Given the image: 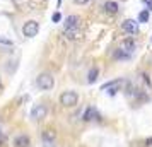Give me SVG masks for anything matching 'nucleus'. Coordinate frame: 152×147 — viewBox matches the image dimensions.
I'll return each instance as SVG.
<instances>
[{"instance_id": "f257e3e1", "label": "nucleus", "mask_w": 152, "mask_h": 147, "mask_svg": "<svg viewBox=\"0 0 152 147\" xmlns=\"http://www.w3.org/2000/svg\"><path fill=\"white\" fill-rule=\"evenodd\" d=\"M60 103H62L63 106L72 108V106H75L77 103H79V96H77V92H74V91H65L62 96H60Z\"/></svg>"}, {"instance_id": "f03ea898", "label": "nucleus", "mask_w": 152, "mask_h": 147, "mask_svg": "<svg viewBox=\"0 0 152 147\" xmlns=\"http://www.w3.org/2000/svg\"><path fill=\"white\" fill-rule=\"evenodd\" d=\"M38 31H39V24L36 21H28L22 26V34L26 36V38H34L38 34Z\"/></svg>"}, {"instance_id": "7ed1b4c3", "label": "nucleus", "mask_w": 152, "mask_h": 147, "mask_svg": "<svg viewBox=\"0 0 152 147\" xmlns=\"http://www.w3.org/2000/svg\"><path fill=\"white\" fill-rule=\"evenodd\" d=\"M36 84L39 86L41 89H45V91H48V89H51V87H53V84H55V80H53V77H51L50 74H41L39 77L36 79Z\"/></svg>"}, {"instance_id": "20e7f679", "label": "nucleus", "mask_w": 152, "mask_h": 147, "mask_svg": "<svg viewBox=\"0 0 152 147\" xmlns=\"http://www.w3.org/2000/svg\"><path fill=\"white\" fill-rule=\"evenodd\" d=\"M123 84V80L121 79H116V80H111V82H106V84L101 86V91H110V94H116L120 91V86Z\"/></svg>"}, {"instance_id": "39448f33", "label": "nucleus", "mask_w": 152, "mask_h": 147, "mask_svg": "<svg viewBox=\"0 0 152 147\" xmlns=\"http://www.w3.org/2000/svg\"><path fill=\"white\" fill-rule=\"evenodd\" d=\"M121 29H123L125 33H128V34H135L138 29V24L137 21H133V19H126V21L121 24Z\"/></svg>"}, {"instance_id": "423d86ee", "label": "nucleus", "mask_w": 152, "mask_h": 147, "mask_svg": "<svg viewBox=\"0 0 152 147\" xmlns=\"http://www.w3.org/2000/svg\"><path fill=\"white\" fill-rule=\"evenodd\" d=\"M31 116L34 120H41L46 116V108L43 105H36L34 108H33V111H31Z\"/></svg>"}, {"instance_id": "0eeeda50", "label": "nucleus", "mask_w": 152, "mask_h": 147, "mask_svg": "<svg viewBox=\"0 0 152 147\" xmlns=\"http://www.w3.org/2000/svg\"><path fill=\"white\" fill-rule=\"evenodd\" d=\"M135 39L133 38H126V39H123L121 41V46L120 48L121 50H125V51H128V53H132V51H135Z\"/></svg>"}, {"instance_id": "6e6552de", "label": "nucleus", "mask_w": 152, "mask_h": 147, "mask_svg": "<svg viewBox=\"0 0 152 147\" xmlns=\"http://www.w3.org/2000/svg\"><path fill=\"white\" fill-rule=\"evenodd\" d=\"M65 29H79V17L77 15H69L65 19Z\"/></svg>"}, {"instance_id": "1a4fd4ad", "label": "nucleus", "mask_w": 152, "mask_h": 147, "mask_svg": "<svg viewBox=\"0 0 152 147\" xmlns=\"http://www.w3.org/2000/svg\"><path fill=\"white\" fill-rule=\"evenodd\" d=\"M96 116H97V111H96L94 106H89V108L86 110V113H84V120H86V121H91V120H94Z\"/></svg>"}, {"instance_id": "9d476101", "label": "nucleus", "mask_w": 152, "mask_h": 147, "mask_svg": "<svg viewBox=\"0 0 152 147\" xmlns=\"http://www.w3.org/2000/svg\"><path fill=\"white\" fill-rule=\"evenodd\" d=\"M104 10H106V12H110V14H116V12H118V4H116V2L108 0V2H104Z\"/></svg>"}, {"instance_id": "9b49d317", "label": "nucleus", "mask_w": 152, "mask_h": 147, "mask_svg": "<svg viewBox=\"0 0 152 147\" xmlns=\"http://www.w3.org/2000/svg\"><path fill=\"white\" fill-rule=\"evenodd\" d=\"M97 74H99V69H97V67H92V69L89 70V75H87V82H89V84H94V82H96Z\"/></svg>"}, {"instance_id": "f8f14e48", "label": "nucleus", "mask_w": 152, "mask_h": 147, "mask_svg": "<svg viewBox=\"0 0 152 147\" xmlns=\"http://www.w3.org/2000/svg\"><path fill=\"white\" fill-rule=\"evenodd\" d=\"M29 146V137L26 135H19L15 139V147H28Z\"/></svg>"}, {"instance_id": "ddd939ff", "label": "nucleus", "mask_w": 152, "mask_h": 147, "mask_svg": "<svg viewBox=\"0 0 152 147\" xmlns=\"http://www.w3.org/2000/svg\"><path fill=\"white\" fill-rule=\"evenodd\" d=\"M115 58H116V60H130V53L120 48V50L115 51Z\"/></svg>"}, {"instance_id": "4468645a", "label": "nucleus", "mask_w": 152, "mask_h": 147, "mask_svg": "<svg viewBox=\"0 0 152 147\" xmlns=\"http://www.w3.org/2000/svg\"><path fill=\"white\" fill-rule=\"evenodd\" d=\"M65 36H67L69 39H77V38L80 36V31H79V29H65Z\"/></svg>"}, {"instance_id": "2eb2a0df", "label": "nucleus", "mask_w": 152, "mask_h": 147, "mask_svg": "<svg viewBox=\"0 0 152 147\" xmlns=\"http://www.w3.org/2000/svg\"><path fill=\"white\" fill-rule=\"evenodd\" d=\"M43 140H45L46 144L53 142V140H55V132H53V130H45V132H43Z\"/></svg>"}, {"instance_id": "dca6fc26", "label": "nucleus", "mask_w": 152, "mask_h": 147, "mask_svg": "<svg viewBox=\"0 0 152 147\" xmlns=\"http://www.w3.org/2000/svg\"><path fill=\"white\" fill-rule=\"evenodd\" d=\"M149 15H151V12L145 9V10H142L140 14H138V22H149Z\"/></svg>"}, {"instance_id": "f3484780", "label": "nucleus", "mask_w": 152, "mask_h": 147, "mask_svg": "<svg viewBox=\"0 0 152 147\" xmlns=\"http://www.w3.org/2000/svg\"><path fill=\"white\" fill-rule=\"evenodd\" d=\"M0 43L5 45V46H14V43L10 41V39H5V38H2V36H0Z\"/></svg>"}, {"instance_id": "a211bd4d", "label": "nucleus", "mask_w": 152, "mask_h": 147, "mask_svg": "<svg viewBox=\"0 0 152 147\" xmlns=\"http://www.w3.org/2000/svg\"><path fill=\"white\" fill-rule=\"evenodd\" d=\"M144 4L147 5V10H149V12H152V0H144Z\"/></svg>"}, {"instance_id": "6ab92c4d", "label": "nucleus", "mask_w": 152, "mask_h": 147, "mask_svg": "<svg viewBox=\"0 0 152 147\" xmlns=\"http://www.w3.org/2000/svg\"><path fill=\"white\" fill-rule=\"evenodd\" d=\"M51 19H53V22H58V21H60V19H62V15H60V12H55V14H53V17H51Z\"/></svg>"}, {"instance_id": "aec40b11", "label": "nucleus", "mask_w": 152, "mask_h": 147, "mask_svg": "<svg viewBox=\"0 0 152 147\" xmlns=\"http://www.w3.org/2000/svg\"><path fill=\"white\" fill-rule=\"evenodd\" d=\"M74 2H75V4H79V5H82V4H87L89 0H74Z\"/></svg>"}, {"instance_id": "412c9836", "label": "nucleus", "mask_w": 152, "mask_h": 147, "mask_svg": "<svg viewBox=\"0 0 152 147\" xmlns=\"http://www.w3.org/2000/svg\"><path fill=\"white\" fill-rule=\"evenodd\" d=\"M145 144H147V146H152V139H149L147 142H145Z\"/></svg>"}, {"instance_id": "4be33fe9", "label": "nucleus", "mask_w": 152, "mask_h": 147, "mask_svg": "<svg viewBox=\"0 0 152 147\" xmlns=\"http://www.w3.org/2000/svg\"><path fill=\"white\" fill-rule=\"evenodd\" d=\"M60 4H62V0H58V5H60Z\"/></svg>"}]
</instances>
